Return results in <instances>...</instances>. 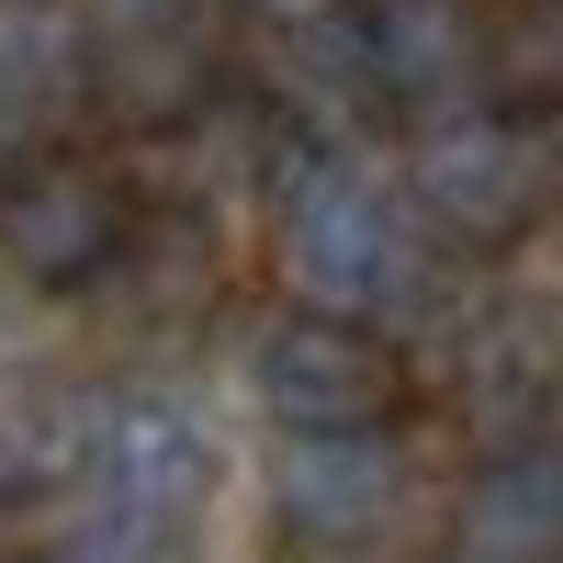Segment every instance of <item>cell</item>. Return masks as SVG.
Masks as SVG:
<instances>
[{
  "label": "cell",
  "instance_id": "cell-4",
  "mask_svg": "<svg viewBox=\"0 0 563 563\" xmlns=\"http://www.w3.org/2000/svg\"><path fill=\"white\" fill-rule=\"evenodd\" d=\"M249 395L271 406L282 440H361V429H395L417 384H406V350L372 316L294 305L249 339Z\"/></svg>",
  "mask_w": 563,
  "mask_h": 563
},
{
  "label": "cell",
  "instance_id": "cell-9",
  "mask_svg": "<svg viewBox=\"0 0 563 563\" xmlns=\"http://www.w3.org/2000/svg\"><path fill=\"white\" fill-rule=\"evenodd\" d=\"M361 12H372V90H384V113L429 124V113L485 102V12L474 0H361Z\"/></svg>",
  "mask_w": 563,
  "mask_h": 563
},
{
  "label": "cell",
  "instance_id": "cell-1",
  "mask_svg": "<svg viewBox=\"0 0 563 563\" xmlns=\"http://www.w3.org/2000/svg\"><path fill=\"white\" fill-rule=\"evenodd\" d=\"M271 249L294 271V294L327 316H384L417 294V203H395L339 147L271 158Z\"/></svg>",
  "mask_w": 563,
  "mask_h": 563
},
{
  "label": "cell",
  "instance_id": "cell-12",
  "mask_svg": "<svg viewBox=\"0 0 563 563\" xmlns=\"http://www.w3.org/2000/svg\"><path fill=\"white\" fill-rule=\"evenodd\" d=\"M485 102L563 124V0H507L485 23Z\"/></svg>",
  "mask_w": 563,
  "mask_h": 563
},
{
  "label": "cell",
  "instance_id": "cell-13",
  "mask_svg": "<svg viewBox=\"0 0 563 563\" xmlns=\"http://www.w3.org/2000/svg\"><path fill=\"white\" fill-rule=\"evenodd\" d=\"M23 135H34V102H23V90H12V79H0V180H12V169L34 158V147H23Z\"/></svg>",
  "mask_w": 563,
  "mask_h": 563
},
{
  "label": "cell",
  "instance_id": "cell-11",
  "mask_svg": "<svg viewBox=\"0 0 563 563\" xmlns=\"http://www.w3.org/2000/svg\"><path fill=\"white\" fill-rule=\"evenodd\" d=\"M90 462V395H57L34 372H0V507L79 485Z\"/></svg>",
  "mask_w": 563,
  "mask_h": 563
},
{
  "label": "cell",
  "instance_id": "cell-3",
  "mask_svg": "<svg viewBox=\"0 0 563 563\" xmlns=\"http://www.w3.org/2000/svg\"><path fill=\"white\" fill-rule=\"evenodd\" d=\"M214 474H225V462H214L203 406H180V395H158V384L90 406V462H79V485H90V507H102V541H113V552H169V541L214 507Z\"/></svg>",
  "mask_w": 563,
  "mask_h": 563
},
{
  "label": "cell",
  "instance_id": "cell-8",
  "mask_svg": "<svg viewBox=\"0 0 563 563\" xmlns=\"http://www.w3.org/2000/svg\"><path fill=\"white\" fill-rule=\"evenodd\" d=\"M271 519L294 552H372L406 519V451L395 429H361V440H282L271 462Z\"/></svg>",
  "mask_w": 563,
  "mask_h": 563
},
{
  "label": "cell",
  "instance_id": "cell-5",
  "mask_svg": "<svg viewBox=\"0 0 563 563\" xmlns=\"http://www.w3.org/2000/svg\"><path fill=\"white\" fill-rule=\"evenodd\" d=\"M79 68H90V102L135 135H192L214 102H225V68H238V45H225V12L203 0H124L79 34Z\"/></svg>",
  "mask_w": 563,
  "mask_h": 563
},
{
  "label": "cell",
  "instance_id": "cell-14",
  "mask_svg": "<svg viewBox=\"0 0 563 563\" xmlns=\"http://www.w3.org/2000/svg\"><path fill=\"white\" fill-rule=\"evenodd\" d=\"M12 563H90V552H12Z\"/></svg>",
  "mask_w": 563,
  "mask_h": 563
},
{
  "label": "cell",
  "instance_id": "cell-2",
  "mask_svg": "<svg viewBox=\"0 0 563 563\" xmlns=\"http://www.w3.org/2000/svg\"><path fill=\"white\" fill-rule=\"evenodd\" d=\"M406 203L429 238L451 249H530L541 225L563 214V147H552V124L530 113H507V102H462V113H429L417 124V147H406Z\"/></svg>",
  "mask_w": 563,
  "mask_h": 563
},
{
  "label": "cell",
  "instance_id": "cell-10",
  "mask_svg": "<svg viewBox=\"0 0 563 563\" xmlns=\"http://www.w3.org/2000/svg\"><path fill=\"white\" fill-rule=\"evenodd\" d=\"M451 563H563V440H507L462 474Z\"/></svg>",
  "mask_w": 563,
  "mask_h": 563
},
{
  "label": "cell",
  "instance_id": "cell-6",
  "mask_svg": "<svg viewBox=\"0 0 563 563\" xmlns=\"http://www.w3.org/2000/svg\"><path fill=\"white\" fill-rule=\"evenodd\" d=\"M135 192L113 158H79V147H34L12 180H0V271L34 282V294H90L113 282L135 249Z\"/></svg>",
  "mask_w": 563,
  "mask_h": 563
},
{
  "label": "cell",
  "instance_id": "cell-7",
  "mask_svg": "<svg viewBox=\"0 0 563 563\" xmlns=\"http://www.w3.org/2000/svg\"><path fill=\"white\" fill-rule=\"evenodd\" d=\"M225 34H238V68L260 79V102L282 124H350L384 113L372 90V12L361 0H225Z\"/></svg>",
  "mask_w": 563,
  "mask_h": 563
}]
</instances>
